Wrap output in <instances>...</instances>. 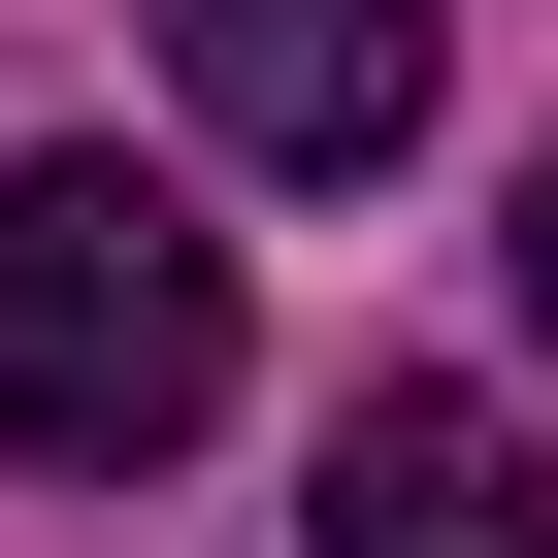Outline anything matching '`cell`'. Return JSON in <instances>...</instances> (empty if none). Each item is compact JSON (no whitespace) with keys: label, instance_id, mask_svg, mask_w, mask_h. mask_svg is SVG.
I'll return each instance as SVG.
<instances>
[{"label":"cell","instance_id":"obj_3","mask_svg":"<svg viewBox=\"0 0 558 558\" xmlns=\"http://www.w3.org/2000/svg\"><path fill=\"white\" fill-rule=\"evenodd\" d=\"M329 558H558V460L493 395H362L329 427Z\"/></svg>","mask_w":558,"mask_h":558},{"label":"cell","instance_id":"obj_2","mask_svg":"<svg viewBox=\"0 0 558 558\" xmlns=\"http://www.w3.org/2000/svg\"><path fill=\"white\" fill-rule=\"evenodd\" d=\"M165 66H197V132L230 165H296V197H362V165H427V0H165Z\"/></svg>","mask_w":558,"mask_h":558},{"label":"cell","instance_id":"obj_1","mask_svg":"<svg viewBox=\"0 0 558 558\" xmlns=\"http://www.w3.org/2000/svg\"><path fill=\"white\" fill-rule=\"evenodd\" d=\"M230 230L165 165H0V460H66V493H165L230 427Z\"/></svg>","mask_w":558,"mask_h":558},{"label":"cell","instance_id":"obj_4","mask_svg":"<svg viewBox=\"0 0 558 558\" xmlns=\"http://www.w3.org/2000/svg\"><path fill=\"white\" fill-rule=\"evenodd\" d=\"M525 329H558V132H525Z\"/></svg>","mask_w":558,"mask_h":558}]
</instances>
